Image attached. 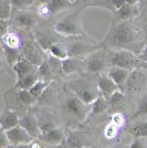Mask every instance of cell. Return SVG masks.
<instances>
[{"mask_svg": "<svg viewBox=\"0 0 147 148\" xmlns=\"http://www.w3.org/2000/svg\"><path fill=\"white\" fill-rule=\"evenodd\" d=\"M37 42H38V45L41 49H43L44 51H48L50 47L54 43L55 41L51 37H49V36H41L40 38H38Z\"/></svg>", "mask_w": 147, "mask_h": 148, "instance_id": "cell-34", "label": "cell"}, {"mask_svg": "<svg viewBox=\"0 0 147 148\" xmlns=\"http://www.w3.org/2000/svg\"><path fill=\"white\" fill-rule=\"evenodd\" d=\"M39 139L44 143V144H48V145H55V144H60V143L65 140L64 134L58 127H55V128L49 130L47 133L41 134Z\"/></svg>", "mask_w": 147, "mask_h": 148, "instance_id": "cell-12", "label": "cell"}, {"mask_svg": "<svg viewBox=\"0 0 147 148\" xmlns=\"http://www.w3.org/2000/svg\"><path fill=\"white\" fill-rule=\"evenodd\" d=\"M128 148H146V145L143 140V138L134 137V139L128 145Z\"/></svg>", "mask_w": 147, "mask_h": 148, "instance_id": "cell-39", "label": "cell"}, {"mask_svg": "<svg viewBox=\"0 0 147 148\" xmlns=\"http://www.w3.org/2000/svg\"><path fill=\"white\" fill-rule=\"evenodd\" d=\"M19 122L20 117L18 116V114L14 111L8 110L1 116V130L6 132L12 127H16L17 125H19Z\"/></svg>", "mask_w": 147, "mask_h": 148, "instance_id": "cell-13", "label": "cell"}, {"mask_svg": "<svg viewBox=\"0 0 147 148\" xmlns=\"http://www.w3.org/2000/svg\"><path fill=\"white\" fill-rule=\"evenodd\" d=\"M111 122L117 125L118 127H122L123 125L125 124V117L122 113H114L111 117Z\"/></svg>", "mask_w": 147, "mask_h": 148, "instance_id": "cell-38", "label": "cell"}, {"mask_svg": "<svg viewBox=\"0 0 147 148\" xmlns=\"http://www.w3.org/2000/svg\"><path fill=\"white\" fill-rule=\"evenodd\" d=\"M9 19H0V33H1V37L6 36L7 33H9Z\"/></svg>", "mask_w": 147, "mask_h": 148, "instance_id": "cell-40", "label": "cell"}, {"mask_svg": "<svg viewBox=\"0 0 147 148\" xmlns=\"http://www.w3.org/2000/svg\"><path fill=\"white\" fill-rule=\"evenodd\" d=\"M109 2L113 7V9H115V11L120 10L123 6L126 5V0H109Z\"/></svg>", "mask_w": 147, "mask_h": 148, "instance_id": "cell-41", "label": "cell"}, {"mask_svg": "<svg viewBox=\"0 0 147 148\" xmlns=\"http://www.w3.org/2000/svg\"><path fill=\"white\" fill-rule=\"evenodd\" d=\"M106 60L102 53L93 52L86 59V70L91 73H100L105 69Z\"/></svg>", "mask_w": 147, "mask_h": 148, "instance_id": "cell-6", "label": "cell"}, {"mask_svg": "<svg viewBox=\"0 0 147 148\" xmlns=\"http://www.w3.org/2000/svg\"><path fill=\"white\" fill-rule=\"evenodd\" d=\"M19 125H21L34 139L41 136V130L39 128L38 118L32 114H27L23 117L20 118Z\"/></svg>", "mask_w": 147, "mask_h": 148, "instance_id": "cell-9", "label": "cell"}, {"mask_svg": "<svg viewBox=\"0 0 147 148\" xmlns=\"http://www.w3.org/2000/svg\"><path fill=\"white\" fill-rule=\"evenodd\" d=\"M129 73H131V71L126 70V69L111 66V69L107 72V75L116 83L118 88L124 92V90H126V82H127Z\"/></svg>", "mask_w": 147, "mask_h": 148, "instance_id": "cell-7", "label": "cell"}, {"mask_svg": "<svg viewBox=\"0 0 147 148\" xmlns=\"http://www.w3.org/2000/svg\"><path fill=\"white\" fill-rule=\"evenodd\" d=\"M70 2H72V3H74V2H76V1H79V0H69Z\"/></svg>", "mask_w": 147, "mask_h": 148, "instance_id": "cell-53", "label": "cell"}, {"mask_svg": "<svg viewBox=\"0 0 147 148\" xmlns=\"http://www.w3.org/2000/svg\"><path fill=\"white\" fill-rule=\"evenodd\" d=\"M11 148H30V144H23V145H17V146H11Z\"/></svg>", "mask_w": 147, "mask_h": 148, "instance_id": "cell-49", "label": "cell"}, {"mask_svg": "<svg viewBox=\"0 0 147 148\" xmlns=\"http://www.w3.org/2000/svg\"><path fill=\"white\" fill-rule=\"evenodd\" d=\"M48 62H49L50 66L52 69L53 73H63V70H62V60L61 59H58L53 56H50L49 54V59H48Z\"/></svg>", "mask_w": 147, "mask_h": 148, "instance_id": "cell-32", "label": "cell"}, {"mask_svg": "<svg viewBox=\"0 0 147 148\" xmlns=\"http://www.w3.org/2000/svg\"><path fill=\"white\" fill-rule=\"evenodd\" d=\"M33 66H34V64L30 60H28L27 58L21 56L12 68L16 75H17V79H21L25 75L32 73L33 72Z\"/></svg>", "mask_w": 147, "mask_h": 148, "instance_id": "cell-11", "label": "cell"}, {"mask_svg": "<svg viewBox=\"0 0 147 148\" xmlns=\"http://www.w3.org/2000/svg\"><path fill=\"white\" fill-rule=\"evenodd\" d=\"M78 96H79V97L83 101V103L86 105L93 104L94 101L98 97L95 93L92 92V91H90V90H81V91H79V93H78Z\"/></svg>", "mask_w": 147, "mask_h": 148, "instance_id": "cell-23", "label": "cell"}, {"mask_svg": "<svg viewBox=\"0 0 147 148\" xmlns=\"http://www.w3.org/2000/svg\"><path fill=\"white\" fill-rule=\"evenodd\" d=\"M124 99H125L124 92L121 91V90H117L116 92H114L111 95V97L109 99V102H110L111 106H116V105L121 104Z\"/></svg>", "mask_w": 147, "mask_h": 148, "instance_id": "cell-35", "label": "cell"}, {"mask_svg": "<svg viewBox=\"0 0 147 148\" xmlns=\"http://www.w3.org/2000/svg\"><path fill=\"white\" fill-rule=\"evenodd\" d=\"M12 3L10 0H0V19H9Z\"/></svg>", "mask_w": 147, "mask_h": 148, "instance_id": "cell-29", "label": "cell"}, {"mask_svg": "<svg viewBox=\"0 0 147 148\" xmlns=\"http://www.w3.org/2000/svg\"><path fill=\"white\" fill-rule=\"evenodd\" d=\"M43 144H44V143L41 142L39 138H36V139H33V140L30 143V148H45Z\"/></svg>", "mask_w": 147, "mask_h": 148, "instance_id": "cell-45", "label": "cell"}, {"mask_svg": "<svg viewBox=\"0 0 147 148\" xmlns=\"http://www.w3.org/2000/svg\"><path fill=\"white\" fill-rule=\"evenodd\" d=\"M38 74H39V76H40L42 80H45V81L51 80V77H52V75H53V71H52V69L50 66L49 62L43 60V61L38 65Z\"/></svg>", "mask_w": 147, "mask_h": 148, "instance_id": "cell-22", "label": "cell"}, {"mask_svg": "<svg viewBox=\"0 0 147 148\" xmlns=\"http://www.w3.org/2000/svg\"><path fill=\"white\" fill-rule=\"evenodd\" d=\"M81 1H84V2L91 3V5H103L105 0H81Z\"/></svg>", "mask_w": 147, "mask_h": 148, "instance_id": "cell-48", "label": "cell"}, {"mask_svg": "<svg viewBox=\"0 0 147 148\" xmlns=\"http://www.w3.org/2000/svg\"><path fill=\"white\" fill-rule=\"evenodd\" d=\"M79 66L78 61L74 59V56H67V59L62 60V70L64 74H71L74 73Z\"/></svg>", "mask_w": 147, "mask_h": 148, "instance_id": "cell-21", "label": "cell"}, {"mask_svg": "<svg viewBox=\"0 0 147 148\" xmlns=\"http://www.w3.org/2000/svg\"><path fill=\"white\" fill-rule=\"evenodd\" d=\"M138 1H139V0H126V3L132 5V6H135V5H136Z\"/></svg>", "mask_w": 147, "mask_h": 148, "instance_id": "cell-50", "label": "cell"}, {"mask_svg": "<svg viewBox=\"0 0 147 148\" xmlns=\"http://www.w3.org/2000/svg\"><path fill=\"white\" fill-rule=\"evenodd\" d=\"M147 77L145 72L139 68H136L131 71L128 75V79L126 82V90L128 92L138 93L142 90H144V87L146 86Z\"/></svg>", "mask_w": 147, "mask_h": 148, "instance_id": "cell-3", "label": "cell"}, {"mask_svg": "<svg viewBox=\"0 0 147 148\" xmlns=\"http://www.w3.org/2000/svg\"><path fill=\"white\" fill-rule=\"evenodd\" d=\"M139 59H141L142 63H146L147 62V42L143 47V49H142L141 54H139Z\"/></svg>", "mask_w": 147, "mask_h": 148, "instance_id": "cell-46", "label": "cell"}, {"mask_svg": "<svg viewBox=\"0 0 147 148\" xmlns=\"http://www.w3.org/2000/svg\"><path fill=\"white\" fill-rule=\"evenodd\" d=\"M18 99L25 105L33 104L36 101L29 90H18Z\"/></svg>", "mask_w": 147, "mask_h": 148, "instance_id": "cell-28", "label": "cell"}, {"mask_svg": "<svg viewBox=\"0 0 147 148\" xmlns=\"http://www.w3.org/2000/svg\"><path fill=\"white\" fill-rule=\"evenodd\" d=\"M1 38H2V43L7 44L9 47H12V48H18L19 47V39L14 34L7 33L6 36Z\"/></svg>", "mask_w": 147, "mask_h": 148, "instance_id": "cell-36", "label": "cell"}, {"mask_svg": "<svg viewBox=\"0 0 147 148\" xmlns=\"http://www.w3.org/2000/svg\"><path fill=\"white\" fill-rule=\"evenodd\" d=\"M118 130H120V127H118L117 125H115L114 123L111 122V123L107 124L106 127H105L104 137L107 138V139H113V138H115L117 135V133H118Z\"/></svg>", "mask_w": 147, "mask_h": 148, "instance_id": "cell-33", "label": "cell"}, {"mask_svg": "<svg viewBox=\"0 0 147 148\" xmlns=\"http://www.w3.org/2000/svg\"><path fill=\"white\" fill-rule=\"evenodd\" d=\"M71 3H72V2H70L69 0H51L49 2L51 13L59 12V11H61L63 9L67 8Z\"/></svg>", "mask_w": 147, "mask_h": 148, "instance_id": "cell-24", "label": "cell"}, {"mask_svg": "<svg viewBox=\"0 0 147 148\" xmlns=\"http://www.w3.org/2000/svg\"><path fill=\"white\" fill-rule=\"evenodd\" d=\"M48 53H49L50 56H53L55 58H58V59H67L69 56V52H67V48H64L61 43H59V42H54V43L52 44L51 47L49 48V50L47 51Z\"/></svg>", "mask_w": 147, "mask_h": 148, "instance_id": "cell-17", "label": "cell"}, {"mask_svg": "<svg viewBox=\"0 0 147 148\" xmlns=\"http://www.w3.org/2000/svg\"><path fill=\"white\" fill-rule=\"evenodd\" d=\"M144 115H147V96L142 101L141 104L138 105L134 114V117H139V116H144Z\"/></svg>", "mask_w": 147, "mask_h": 148, "instance_id": "cell-37", "label": "cell"}, {"mask_svg": "<svg viewBox=\"0 0 147 148\" xmlns=\"http://www.w3.org/2000/svg\"><path fill=\"white\" fill-rule=\"evenodd\" d=\"M144 33H145V39H146L147 41V25L145 27V29H144Z\"/></svg>", "mask_w": 147, "mask_h": 148, "instance_id": "cell-51", "label": "cell"}, {"mask_svg": "<svg viewBox=\"0 0 147 148\" xmlns=\"http://www.w3.org/2000/svg\"><path fill=\"white\" fill-rule=\"evenodd\" d=\"M9 146H10V143H9L6 133L1 130V148H8Z\"/></svg>", "mask_w": 147, "mask_h": 148, "instance_id": "cell-43", "label": "cell"}, {"mask_svg": "<svg viewBox=\"0 0 147 148\" xmlns=\"http://www.w3.org/2000/svg\"><path fill=\"white\" fill-rule=\"evenodd\" d=\"M38 80H39L38 76L32 72V73L28 74L21 79H18L17 84H16V88L17 90H30Z\"/></svg>", "mask_w": 147, "mask_h": 148, "instance_id": "cell-15", "label": "cell"}, {"mask_svg": "<svg viewBox=\"0 0 147 148\" xmlns=\"http://www.w3.org/2000/svg\"><path fill=\"white\" fill-rule=\"evenodd\" d=\"M114 148H124V147H122V146H116V147H114ZM128 148V147H127Z\"/></svg>", "mask_w": 147, "mask_h": 148, "instance_id": "cell-54", "label": "cell"}, {"mask_svg": "<svg viewBox=\"0 0 147 148\" xmlns=\"http://www.w3.org/2000/svg\"><path fill=\"white\" fill-rule=\"evenodd\" d=\"M129 132H131V134L134 136V137L147 138V121L134 124L131 127Z\"/></svg>", "mask_w": 147, "mask_h": 148, "instance_id": "cell-20", "label": "cell"}, {"mask_svg": "<svg viewBox=\"0 0 147 148\" xmlns=\"http://www.w3.org/2000/svg\"><path fill=\"white\" fill-rule=\"evenodd\" d=\"M116 12H117V14H118V17H120V19H123V20H131L135 14L134 6L126 3V5L123 6L120 10H117Z\"/></svg>", "mask_w": 147, "mask_h": 148, "instance_id": "cell-26", "label": "cell"}, {"mask_svg": "<svg viewBox=\"0 0 147 148\" xmlns=\"http://www.w3.org/2000/svg\"><path fill=\"white\" fill-rule=\"evenodd\" d=\"M16 22L22 28H31L36 23V16L31 12H22L17 16Z\"/></svg>", "mask_w": 147, "mask_h": 148, "instance_id": "cell-16", "label": "cell"}, {"mask_svg": "<svg viewBox=\"0 0 147 148\" xmlns=\"http://www.w3.org/2000/svg\"><path fill=\"white\" fill-rule=\"evenodd\" d=\"M91 107H92V114L96 115V114H101L102 112H104L106 110V99H104L102 95L98 96V99L94 101V103L91 104Z\"/></svg>", "mask_w": 147, "mask_h": 148, "instance_id": "cell-27", "label": "cell"}, {"mask_svg": "<svg viewBox=\"0 0 147 148\" xmlns=\"http://www.w3.org/2000/svg\"><path fill=\"white\" fill-rule=\"evenodd\" d=\"M2 48H3V52H5V56L7 58V61L8 63L13 66L16 64V62L20 59V54H19V50L18 48H12V47H9L7 44L2 43Z\"/></svg>", "mask_w": 147, "mask_h": 148, "instance_id": "cell-19", "label": "cell"}, {"mask_svg": "<svg viewBox=\"0 0 147 148\" xmlns=\"http://www.w3.org/2000/svg\"><path fill=\"white\" fill-rule=\"evenodd\" d=\"M143 68L145 69V70H147V62L146 63H143Z\"/></svg>", "mask_w": 147, "mask_h": 148, "instance_id": "cell-52", "label": "cell"}, {"mask_svg": "<svg viewBox=\"0 0 147 148\" xmlns=\"http://www.w3.org/2000/svg\"><path fill=\"white\" fill-rule=\"evenodd\" d=\"M38 124H39V128L41 130V134L47 133V132H49V130H53V128L56 127L54 123L51 122L50 118L47 117H39L38 118Z\"/></svg>", "mask_w": 147, "mask_h": 148, "instance_id": "cell-30", "label": "cell"}, {"mask_svg": "<svg viewBox=\"0 0 147 148\" xmlns=\"http://www.w3.org/2000/svg\"><path fill=\"white\" fill-rule=\"evenodd\" d=\"M138 40V33L131 20L117 21L111 25L110 30L103 39V43L112 48L125 49V47L135 43Z\"/></svg>", "mask_w": 147, "mask_h": 148, "instance_id": "cell-1", "label": "cell"}, {"mask_svg": "<svg viewBox=\"0 0 147 148\" xmlns=\"http://www.w3.org/2000/svg\"><path fill=\"white\" fill-rule=\"evenodd\" d=\"M141 59L137 56L133 51H129L127 49H118L110 59L111 66H117V68L126 69V70H134L141 65Z\"/></svg>", "mask_w": 147, "mask_h": 148, "instance_id": "cell-2", "label": "cell"}, {"mask_svg": "<svg viewBox=\"0 0 147 148\" xmlns=\"http://www.w3.org/2000/svg\"><path fill=\"white\" fill-rule=\"evenodd\" d=\"M39 13H40L41 16H43V17L47 16V14H49V13H51L49 3H48V5H42V6H40V8H39Z\"/></svg>", "mask_w": 147, "mask_h": 148, "instance_id": "cell-44", "label": "cell"}, {"mask_svg": "<svg viewBox=\"0 0 147 148\" xmlns=\"http://www.w3.org/2000/svg\"><path fill=\"white\" fill-rule=\"evenodd\" d=\"M22 56L27 58L28 60H30L34 65H39L41 62L43 61V59L41 58L39 51H38L37 47H34L33 44H25L23 47V54Z\"/></svg>", "mask_w": 147, "mask_h": 148, "instance_id": "cell-14", "label": "cell"}, {"mask_svg": "<svg viewBox=\"0 0 147 148\" xmlns=\"http://www.w3.org/2000/svg\"><path fill=\"white\" fill-rule=\"evenodd\" d=\"M49 85H50L49 81L42 80V79L40 80V79H39V80L33 84V86L31 87L29 91H30V93L33 95V97L37 99L47 91V88L49 87Z\"/></svg>", "mask_w": 147, "mask_h": 148, "instance_id": "cell-18", "label": "cell"}, {"mask_svg": "<svg viewBox=\"0 0 147 148\" xmlns=\"http://www.w3.org/2000/svg\"><path fill=\"white\" fill-rule=\"evenodd\" d=\"M65 142L70 148H80L83 145V136L81 134L73 133V134L67 136Z\"/></svg>", "mask_w": 147, "mask_h": 148, "instance_id": "cell-25", "label": "cell"}, {"mask_svg": "<svg viewBox=\"0 0 147 148\" xmlns=\"http://www.w3.org/2000/svg\"><path fill=\"white\" fill-rule=\"evenodd\" d=\"M98 87L100 93H101V95L106 99H110L111 95L114 92H116L117 90H120L118 86L116 85V83L112 80L109 75H101L98 77Z\"/></svg>", "mask_w": 147, "mask_h": 148, "instance_id": "cell-8", "label": "cell"}, {"mask_svg": "<svg viewBox=\"0 0 147 148\" xmlns=\"http://www.w3.org/2000/svg\"><path fill=\"white\" fill-rule=\"evenodd\" d=\"M7 137L9 139L10 146H17V145H23V144H30L34 138L21 126L17 125L10 130L5 132Z\"/></svg>", "mask_w": 147, "mask_h": 148, "instance_id": "cell-4", "label": "cell"}, {"mask_svg": "<svg viewBox=\"0 0 147 148\" xmlns=\"http://www.w3.org/2000/svg\"><path fill=\"white\" fill-rule=\"evenodd\" d=\"M87 47L83 43H74L70 48H67V52L70 56H79L83 53H86Z\"/></svg>", "mask_w": 147, "mask_h": 148, "instance_id": "cell-31", "label": "cell"}, {"mask_svg": "<svg viewBox=\"0 0 147 148\" xmlns=\"http://www.w3.org/2000/svg\"><path fill=\"white\" fill-rule=\"evenodd\" d=\"M47 148H70L69 145L67 144V142H62L60 144H55V145H50Z\"/></svg>", "mask_w": 147, "mask_h": 148, "instance_id": "cell-47", "label": "cell"}, {"mask_svg": "<svg viewBox=\"0 0 147 148\" xmlns=\"http://www.w3.org/2000/svg\"><path fill=\"white\" fill-rule=\"evenodd\" d=\"M54 31L63 37H79L82 34L79 25L71 19H63L56 21L54 25Z\"/></svg>", "mask_w": 147, "mask_h": 148, "instance_id": "cell-5", "label": "cell"}, {"mask_svg": "<svg viewBox=\"0 0 147 148\" xmlns=\"http://www.w3.org/2000/svg\"><path fill=\"white\" fill-rule=\"evenodd\" d=\"M85 106L86 104L83 103L78 95L71 96L64 102V110L75 116H83L85 113Z\"/></svg>", "mask_w": 147, "mask_h": 148, "instance_id": "cell-10", "label": "cell"}, {"mask_svg": "<svg viewBox=\"0 0 147 148\" xmlns=\"http://www.w3.org/2000/svg\"><path fill=\"white\" fill-rule=\"evenodd\" d=\"M12 6L18 7V8H22V7H27L32 3V0H10Z\"/></svg>", "mask_w": 147, "mask_h": 148, "instance_id": "cell-42", "label": "cell"}]
</instances>
